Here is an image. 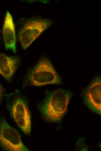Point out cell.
Segmentation results:
<instances>
[{
	"label": "cell",
	"instance_id": "3",
	"mask_svg": "<svg viewBox=\"0 0 101 151\" xmlns=\"http://www.w3.org/2000/svg\"><path fill=\"white\" fill-rule=\"evenodd\" d=\"M53 22L47 19L37 18L27 21L20 30L18 38L22 47L26 49Z\"/></svg>",
	"mask_w": 101,
	"mask_h": 151
},
{
	"label": "cell",
	"instance_id": "5",
	"mask_svg": "<svg viewBox=\"0 0 101 151\" xmlns=\"http://www.w3.org/2000/svg\"><path fill=\"white\" fill-rule=\"evenodd\" d=\"M100 76H97L84 90L83 93L84 102L94 112L101 114V82Z\"/></svg>",
	"mask_w": 101,
	"mask_h": 151
},
{
	"label": "cell",
	"instance_id": "9",
	"mask_svg": "<svg viewBox=\"0 0 101 151\" xmlns=\"http://www.w3.org/2000/svg\"><path fill=\"white\" fill-rule=\"evenodd\" d=\"M3 90L2 87L0 85V103L3 95Z\"/></svg>",
	"mask_w": 101,
	"mask_h": 151
},
{
	"label": "cell",
	"instance_id": "4",
	"mask_svg": "<svg viewBox=\"0 0 101 151\" xmlns=\"http://www.w3.org/2000/svg\"><path fill=\"white\" fill-rule=\"evenodd\" d=\"M0 144L5 150L27 151L17 131L11 126L5 119L0 120Z\"/></svg>",
	"mask_w": 101,
	"mask_h": 151
},
{
	"label": "cell",
	"instance_id": "8",
	"mask_svg": "<svg viewBox=\"0 0 101 151\" xmlns=\"http://www.w3.org/2000/svg\"><path fill=\"white\" fill-rule=\"evenodd\" d=\"M19 62L17 57L0 53V74L6 80H10L15 73Z\"/></svg>",
	"mask_w": 101,
	"mask_h": 151
},
{
	"label": "cell",
	"instance_id": "7",
	"mask_svg": "<svg viewBox=\"0 0 101 151\" xmlns=\"http://www.w3.org/2000/svg\"><path fill=\"white\" fill-rule=\"evenodd\" d=\"M5 47L16 52V37L15 28L12 16L9 12L6 13L2 30Z\"/></svg>",
	"mask_w": 101,
	"mask_h": 151
},
{
	"label": "cell",
	"instance_id": "2",
	"mask_svg": "<svg viewBox=\"0 0 101 151\" xmlns=\"http://www.w3.org/2000/svg\"><path fill=\"white\" fill-rule=\"evenodd\" d=\"M28 80L31 85L36 86L62 83L60 77L51 62L46 57L40 60L32 70Z\"/></svg>",
	"mask_w": 101,
	"mask_h": 151
},
{
	"label": "cell",
	"instance_id": "1",
	"mask_svg": "<svg viewBox=\"0 0 101 151\" xmlns=\"http://www.w3.org/2000/svg\"><path fill=\"white\" fill-rule=\"evenodd\" d=\"M72 94V92L63 89L50 93L41 107L45 118L52 122L61 121L67 111Z\"/></svg>",
	"mask_w": 101,
	"mask_h": 151
},
{
	"label": "cell",
	"instance_id": "6",
	"mask_svg": "<svg viewBox=\"0 0 101 151\" xmlns=\"http://www.w3.org/2000/svg\"><path fill=\"white\" fill-rule=\"evenodd\" d=\"M12 113L17 125L25 134L29 135L31 130V117L23 99L18 98L16 100L12 107Z\"/></svg>",
	"mask_w": 101,
	"mask_h": 151
}]
</instances>
